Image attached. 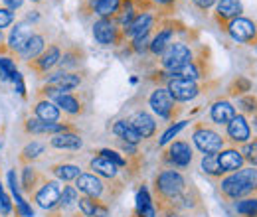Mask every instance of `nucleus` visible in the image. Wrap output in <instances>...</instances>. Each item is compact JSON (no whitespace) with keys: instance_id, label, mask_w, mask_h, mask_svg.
I'll list each match as a JSON object with an SVG mask.
<instances>
[{"instance_id":"obj_1","label":"nucleus","mask_w":257,"mask_h":217,"mask_svg":"<svg viewBox=\"0 0 257 217\" xmlns=\"http://www.w3.org/2000/svg\"><path fill=\"white\" fill-rule=\"evenodd\" d=\"M222 193L229 199L243 197L257 189V168H243L222 180Z\"/></svg>"},{"instance_id":"obj_2","label":"nucleus","mask_w":257,"mask_h":217,"mask_svg":"<svg viewBox=\"0 0 257 217\" xmlns=\"http://www.w3.org/2000/svg\"><path fill=\"white\" fill-rule=\"evenodd\" d=\"M190 62H192V50L182 42H174L162 52V65L168 71H174Z\"/></svg>"},{"instance_id":"obj_3","label":"nucleus","mask_w":257,"mask_h":217,"mask_svg":"<svg viewBox=\"0 0 257 217\" xmlns=\"http://www.w3.org/2000/svg\"><path fill=\"white\" fill-rule=\"evenodd\" d=\"M184 187H186V182H184L182 174H178L174 170H164L157 178V189L168 199H176L184 191Z\"/></svg>"},{"instance_id":"obj_4","label":"nucleus","mask_w":257,"mask_h":217,"mask_svg":"<svg viewBox=\"0 0 257 217\" xmlns=\"http://www.w3.org/2000/svg\"><path fill=\"white\" fill-rule=\"evenodd\" d=\"M192 138H194V144H196L204 154H214V152H220V150L224 148V138H222V134H218L216 130L206 128V126L196 128Z\"/></svg>"},{"instance_id":"obj_5","label":"nucleus","mask_w":257,"mask_h":217,"mask_svg":"<svg viewBox=\"0 0 257 217\" xmlns=\"http://www.w3.org/2000/svg\"><path fill=\"white\" fill-rule=\"evenodd\" d=\"M229 36L239 44H255L257 42V24L249 18H235L227 24Z\"/></svg>"},{"instance_id":"obj_6","label":"nucleus","mask_w":257,"mask_h":217,"mask_svg":"<svg viewBox=\"0 0 257 217\" xmlns=\"http://www.w3.org/2000/svg\"><path fill=\"white\" fill-rule=\"evenodd\" d=\"M168 91L174 101H192L200 93V87L196 81H186V79H170Z\"/></svg>"},{"instance_id":"obj_7","label":"nucleus","mask_w":257,"mask_h":217,"mask_svg":"<svg viewBox=\"0 0 257 217\" xmlns=\"http://www.w3.org/2000/svg\"><path fill=\"white\" fill-rule=\"evenodd\" d=\"M153 111L159 115V117H164V119H170L172 113H174V99L168 89H157L153 91L151 99H149Z\"/></svg>"},{"instance_id":"obj_8","label":"nucleus","mask_w":257,"mask_h":217,"mask_svg":"<svg viewBox=\"0 0 257 217\" xmlns=\"http://www.w3.org/2000/svg\"><path fill=\"white\" fill-rule=\"evenodd\" d=\"M227 136L237 142V144H245L251 136V128H249V123L243 115H235L229 123H227Z\"/></svg>"},{"instance_id":"obj_9","label":"nucleus","mask_w":257,"mask_h":217,"mask_svg":"<svg viewBox=\"0 0 257 217\" xmlns=\"http://www.w3.org/2000/svg\"><path fill=\"white\" fill-rule=\"evenodd\" d=\"M168 160L178 166V168H186L192 162V148L188 142L184 140H176L168 146Z\"/></svg>"},{"instance_id":"obj_10","label":"nucleus","mask_w":257,"mask_h":217,"mask_svg":"<svg viewBox=\"0 0 257 217\" xmlns=\"http://www.w3.org/2000/svg\"><path fill=\"white\" fill-rule=\"evenodd\" d=\"M60 195H62V189H60V184L58 182H48L38 189L36 193V201L40 207L44 209H52L58 201H60Z\"/></svg>"},{"instance_id":"obj_11","label":"nucleus","mask_w":257,"mask_h":217,"mask_svg":"<svg viewBox=\"0 0 257 217\" xmlns=\"http://www.w3.org/2000/svg\"><path fill=\"white\" fill-rule=\"evenodd\" d=\"M79 83H81L79 75L67 73V71L54 73V75H50V79H48V87H54V89H58V91H62V93H67V91L79 87Z\"/></svg>"},{"instance_id":"obj_12","label":"nucleus","mask_w":257,"mask_h":217,"mask_svg":"<svg viewBox=\"0 0 257 217\" xmlns=\"http://www.w3.org/2000/svg\"><path fill=\"white\" fill-rule=\"evenodd\" d=\"M93 36H95V40L101 46H111L117 40V26L111 20L101 18V20H97L95 26H93Z\"/></svg>"},{"instance_id":"obj_13","label":"nucleus","mask_w":257,"mask_h":217,"mask_svg":"<svg viewBox=\"0 0 257 217\" xmlns=\"http://www.w3.org/2000/svg\"><path fill=\"white\" fill-rule=\"evenodd\" d=\"M77 182H75V189H79V191H83L85 195H89V197H99L101 193H103V182L93 176V174H81L79 178H75Z\"/></svg>"},{"instance_id":"obj_14","label":"nucleus","mask_w":257,"mask_h":217,"mask_svg":"<svg viewBox=\"0 0 257 217\" xmlns=\"http://www.w3.org/2000/svg\"><path fill=\"white\" fill-rule=\"evenodd\" d=\"M241 14V2L239 0H220L218 6H216V18L220 22H231L235 18H239Z\"/></svg>"},{"instance_id":"obj_15","label":"nucleus","mask_w":257,"mask_h":217,"mask_svg":"<svg viewBox=\"0 0 257 217\" xmlns=\"http://www.w3.org/2000/svg\"><path fill=\"white\" fill-rule=\"evenodd\" d=\"M218 162H220V168H222V172H237V170H241V166H243V156L239 150H235V148H227V150H222V154H218Z\"/></svg>"},{"instance_id":"obj_16","label":"nucleus","mask_w":257,"mask_h":217,"mask_svg":"<svg viewBox=\"0 0 257 217\" xmlns=\"http://www.w3.org/2000/svg\"><path fill=\"white\" fill-rule=\"evenodd\" d=\"M32 28L28 24H16V28L10 32V38H8V44H10V50H16V52H22L24 46L28 44V40L32 38Z\"/></svg>"},{"instance_id":"obj_17","label":"nucleus","mask_w":257,"mask_h":217,"mask_svg":"<svg viewBox=\"0 0 257 217\" xmlns=\"http://www.w3.org/2000/svg\"><path fill=\"white\" fill-rule=\"evenodd\" d=\"M210 117L216 124H227L235 117V109H233V105L229 101H216L212 105Z\"/></svg>"},{"instance_id":"obj_18","label":"nucleus","mask_w":257,"mask_h":217,"mask_svg":"<svg viewBox=\"0 0 257 217\" xmlns=\"http://www.w3.org/2000/svg\"><path fill=\"white\" fill-rule=\"evenodd\" d=\"M131 124L135 126V130L141 134V138H151L157 130V123L151 115L147 113H137L133 119H131Z\"/></svg>"},{"instance_id":"obj_19","label":"nucleus","mask_w":257,"mask_h":217,"mask_svg":"<svg viewBox=\"0 0 257 217\" xmlns=\"http://www.w3.org/2000/svg\"><path fill=\"white\" fill-rule=\"evenodd\" d=\"M36 111V119L44 121V123H58L60 121V107L54 105L52 101H40L34 107Z\"/></svg>"},{"instance_id":"obj_20","label":"nucleus","mask_w":257,"mask_h":217,"mask_svg":"<svg viewBox=\"0 0 257 217\" xmlns=\"http://www.w3.org/2000/svg\"><path fill=\"white\" fill-rule=\"evenodd\" d=\"M151 28H153V16L149 12H143V14L135 16V20L128 24V30H125V34L133 36V38H139V36L149 34Z\"/></svg>"},{"instance_id":"obj_21","label":"nucleus","mask_w":257,"mask_h":217,"mask_svg":"<svg viewBox=\"0 0 257 217\" xmlns=\"http://www.w3.org/2000/svg\"><path fill=\"white\" fill-rule=\"evenodd\" d=\"M113 132L121 140H125L127 144H139L141 142V134L135 130V126L131 124V121H117V123L113 124Z\"/></svg>"},{"instance_id":"obj_22","label":"nucleus","mask_w":257,"mask_h":217,"mask_svg":"<svg viewBox=\"0 0 257 217\" xmlns=\"http://www.w3.org/2000/svg\"><path fill=\"white\" fill-rule=\"evenodd\" d=\"M26 130L32 134H46V132H65V126L60 123H44L40 119H28L26 123Z\"/></svg>"},{"instance_id":"obj_23","label":"nucleus","mask_w":257,"mask_h":217,"mask_svg":"<svg viewBox=\"0 0 257 217\" xmlns=\"http://www.w3.org/2000/svg\"><path fill=\"white\" fill-rule=\"evenodd\" d=\"M83 140L77 136V134H71V132H58L54 138H52V146L56 148H67V150H77L81 148Z\"/></svg>"},{"instance_id":"obj_24","label":"nucleus","mask_w":257,"mask_h":217,"mask_svg":"<svg viewBox=\"0 0 257 217\" xmlns=\"http://www.w3.org/2000/svg\"><path fill=\"white\" fill-rule=\"evenodd\" d=\"M91 168L95 170V174L103 176V178H115L119 166H115V164H113L109 158H105V156H97V158L91 160Z\"/></svg>"},{"instance_id":"obj_25","label":"nucleus","mask_w":257,"mask_h":217,"mask_svg":"<svg viewBox=\"0 0 257 217\" xmlns=\"http://www.w3.org/2000/svg\"><path fill=\"white\" fill-rule=\"evenodd\" d=\"M77 203H79V209H81V213H83V215L107 217V209H105V207H101L95 199H93V197H89V195L79 197V199H77Z\"/></svg>"},{"instance_id":"obj_26","label":"nucleus","mask_w":257,"mask_h":217,"mask_svg":"<svg viewBox=\"0 0 257 217\" xmlns=\"http://www.w3.org/2000/svg\"><path fill=\"white\" fill-rule=\"evenodd\" d=\"M60 58H62L60 48H58V46H50V48L40 56V60H36V65H38L40 71H48V69H52L56 63L60 62Z\"/></svg>"},{"instance_id":"obj_27","label":"nucleus","mask_w":257,"mask_h":217,"mask_svg":"<svg viewBox=\"0 0 257 217\" xmlns=\"http://www.w3.org/2000/svg\"><path fill=\"white\" fill-rule=\"evenodd\" d=\"M54 99H56V105L62 107L65 113H69V115H79L81 113V103H79L77 97H73L69 93H60L56 95Z\"/></svg>"},{"instance_id":"obj_28","label":"nucleus","mask_w":257,"mask_h":217,"mask_svg":"<svg viewBox=\"0 0 257 217\" xmlns=\"http://www.w3.org/2000/svg\"><path fill=\"white\" fill-rule=\"evenodd\" d=\"M44 46H46L44 36L34 34L32 38L28 40V44L24 46V50H22L20 54H22V58H24V60H34V58H38V56L44 52Z\"/></svg>"},{"instance_id":"obj_29","label":"nucleus","mask_w":257,"mask_h":217,"mask_svg":"<svg viewBox=\"0 0 257 217\" xmlns=\"http://www.w3.org/2000/svg\"><path fill=\"white\" fill-rule=\"evenodd\" d=\"M137 209L143 217H155V207L151 203V195H149V189L143 186L137 193Z\"/></svg>"},{"instance_id":"obj_30","label":"nucleus","mask_w":257,"mask_h":217,"mask_svg":"<svg viewBox=\"0 0 257 217\" xmlns=\"http://www.w3.org/2000/svg\"><path fill=\"white\" fill-rule=\"evenodd\" d=\"M170 44H172V30H168V28H166V30L159 32V34L151 40V48H149V50H151L153 54H157V56H159V54H162Z\"/></svg>"},{"instance_id":"obj_31","label":"nucleus","mask_w":257,"mask_h":217,"mask_svg":"<svg viewBox=\"0 0 257 217\" xmlns=\"http://www.w3.org/2000/svg\"><path fill=\"white\" fill-rule=\"evenodd\" d=\"M172 79H186V81H196L198 77H200V69L196 67V63L190 62L186 63V65H182V67H178V69H174V71H170L168 73Z\"/></svg>"},{"instance_id":"obj_32","label":"nucleus","mask_w":257,"mask_h":217,"mask_svg":"<svg viewBox=\"0 0 257 217\" xmlns=\"http://www.w3.org/2000/svg\"><path fill=\"white\" fill-rule=\"evenodd\" d=\"M60 180H64V182H69V180H75V178H79L81 176V172H79V166H73V164H60V166H54V170H52Z\"/></svg>"},{"instance_id":"obj_33","label":"nucleus","mask_w":257,"mask_h":217,"mask_svg":"<svg viewBox=\"0 0 257 217\" xmlns=\"http://www.w3.org/2000/svg\"><path fill=\"white\" fill-rule=\"evenodd\" d=\"M202 170L210 176H222V168H220V162H218V152L214 154H206L202 158Z\"/></svg>"},{"instance_id":"obj_34","label":"nucleus","mask_w":257,"mask_h":217,"mask_svg":"<svg viewBox=\"0 0 257 217\" xmlns=\"http://www.w3.org/2000/svg\"><path fill=\"white\" fill-rule=\"evenodd\" d=\"M119 6H121V0H99L95 6V12L101 18H107V16L117 14Z\"/></svg>"},{"instance_id":"obj_35","label":"nucleus","mask_w":257,"mask_h":217,"mask_svg":"<svg viewBox=\"0 0 257 217\" xmlns=\"http://www.w3.org/2000/svg\"><path fill=\"white\" fill-rule=\"evenodd\" d=\"M235 209H237V213L245 217H257V197H245V199L237 201Z\"/></svg>"},{"instance_id":"obj_36","label":"nucleus","mask_w":257,"mask_h":217,"mask_svg":"<svg viewBox=\"0 0 257 217\" xmlns=\"http://www.w3.org/2000/svg\"><path fill=\"white\" fill-rule=\"evenodd\" d=\"M237 105H239V109H241L243 113H247V115H257V97H253V95H243V97H239V99H237Z\"/></svg>"},{"instance_id":"obj_37","label":"nucleus","mask_w":257,"mask_h":217,"mask_svg":"<svg viewBox=\"0 0 257 217\" xmlns=\"http://www.w3.org/2000/svg\"><path fill=\"white\" fill-rule=\"evenodd\" d=\"M241 156H243V160H247L253 166H257V138L251 140V142H245V146L241 150Z\"/></svg>"},{"instance_id":"obj_38","label":"nucleus","mask_w":257,"mask_h":217,"mask_svg":"<svg viewBox=\"0 0 257 217\" xmlns=\"http://www.w3.org/2000/svg\"><path fill=\"white\" fill-rule=\"evenodd\" d=\"M16 73V63L10 58H0V77L2 79H10V75Z\"/></svg>"},{"instance_id":"obj_39","label":"nucleus","mask_w":257,"mask_h":217,"mask_svg":"<svg viewBox=\"0 0 257 217\" xmlns=\"http://www.w3.org/2000/svg\"><path fill=\"white\" fill-rule=\"evenodd\" d=\"M79 197H77V189L71 186L64 187V191H62V195H60V203L62 205H71V203H75Z\"/></svg>"},{"instance_id":"obj_40","label":"nucleus","mask_w":257,"mask_h":217,"mask_svg":"<svg viewBox=\"0 0 257 217\" xmlns=\"http://www.w3.org/2000/svg\"><path fill=\"white\" fill-rule=\"evenodd\" d=\"M184 126H186V121H180V123H176L174 126H170V128H168V130L162 134V138H161L162 146H164V144H168V142H170V140H172V138H174V136H176V134H178V132H180Z\"/></svg>"},{"instance_id":"obj_41","label":"nucleus","mask_w":257,"mask_h":217,"mask_svg":"<svg viewBox=\"0 0 257 217\" xmlns=\"http://www.w3.org/2000/svg\"><path fill=\"white\" fill-rule=\"evenodd\" d=\"M44 148H46V146H44L42 142H32V144H28V146L24 148L22 154H24V158H28V160H34V158H38V156L44 152Z\"/></svg>"},{"instance_id":"obj_42","label":"nucleus","mask_w":257,"mask_h":217,"mask_svg":"<svg viewBox=\"0 0 257 217\" xmlns=\"http://www.w3.org/2000/svg\"><path fill=\"white\" fill-rule=\"evenodd\" d=\"M147 48H151V38H149V34L135 38V42H133V50H135L137 54H143Z\"/></svg>"},{"instance_id":"obj_43","label":"nucleus","mask_w":257,"mask_h":217,"mask_svg":"<svg viewBox=\"0 0 257 217\" xmlns=\"http://www.w3.org/2000/svg\"><path fill=\"white\" fill-rule=\"evenodd\" d=\"M22 174H24V176H22V186L26 187V189H32L34 182H36V172H34V168L26 166Z\"/></svg>"},{"instance_id":"obj_44","label":"nucleus","mask_w":257,"mask_h":217,"mask_svg":"<svg viewBox=\"0 0 257 217\" xmlns=\"http://www.w3.org/2000/svg\"><path fill=\"white\" fill-rule=\"evenodd\" d=\"M14 199H16V205H18V209H20V213L24 217H32L34 215V211H32V207L22 199V195L20 193H14Z\"/></svg>"},{"instance_id":"obj_45","label":"nucleus","mask_w":257,"mask_h":217,"mask_svg":"<svg viewBox=\"0 0 257 217\" xmlns=\"http://www.w3.org/2000/svg\"><path fill=\"white\" fill-rule=\"evenodd\" d=\"M12 20H14L12 10H8V8H0V30L6 28V26H10Z\"/></svg>"},{"instance_id":"obj_46","label":"nucleus","mask_w":257,"mask_h":217,"mask_svg":"<svg viewBox=\"0 0 257 217\" xmlns=\"http://www.w3.org/2000/svg\"><path fill=\"white\" fill-rule=\"evenodd\" d=\"M101 156L109 158V160H111L115 166H125V158H121V156L117 154L115 150H107V148H105V150H101Z\"/></svg>"},{"instance_id":"obj_47","label":"nucleus","mask_w":257,"mask_h":217,"mask_svg":"<svg viewBox=\"0 0 257 217\" xmlns=\"http://www.w3.org/2000/svg\"><path fill=\"white\" fill-rule=\"evenodd\" d=\"M10 211H12V203H10V197H8V195L2 191V193H0V213H2V215H8Z\"/></svg>"},{"instance_id":"obj_48","label":"nucleus","mask_w":257,"mask_h":217,"mask_svg":"<svg viewBox=\"0 0 257 217\" xmlns=\"http://www.w3.org/2000/svg\"><path fill=\"white\" fill-rule=\"evenodd\" d=\"M8 182H10V187H12V193H20V186H18V182H16V174H14V170L8 172Z\"/></svg>"},{"instance_id":"obj_49","label":"nucleus","mask_w":257,"mask_h":217,"mask_svg":"<svg viewBox=\"0 0 257 217\" xmlns=\"http://www.w3.org/2000/svg\"><path fill=\"white\" fill-rule=\"evenodd\" d=\"M192 2L200 8V10H208V8H210V6H214L218 0H192Z\"/></svg>"},{"instance_id":"obj_50","label":"nucleus","mask_w":257,"mask_h":217,"mask_svg":"<svg viewBox=\"0 0 257 217\" xmlns=\"http://www.w3.org/2000/svg\"><path fill=\"white\" fill-rule=\"evenodd\" d=\"M22 2H24V0H4V4L8 6V10H16V8H20Z\"/></svg>"},{"instance_id":"obj_51","label":"nucleus","mask_w":257,"mask_h":217,"mask_svg":"<svg viewBox=\"0 0 257 217\" xmlns=\"http://www.w3.org/2000/svg\"><path fill=\"white\" fill-rule=\"evenodd\" d=\"M153 2H159V4H170L172 0H153Z\"/></svg>"},{"instance_id":"obj_52","label":"nucleus","mask_w":257,"mask_h":217,"mask_svg":"<svg viewBox=\"0 0 257 217\" xmlns=\"http://www.w3.org/2000/svg\"><path fill=\"white\" fill-rule=\"evenodd\" d=\"M253 126H255V128H257V115H255V117H253Z\"/></svg>"},{"instance_id":"obj_53","label":"nucleus","mask_w":257,"mask_h":217,"mask_svg":"<svg viewBox=\"0 0 257 217\" xmlns=\"http://www.w3.org/2000/svg\"><path fill=\"white\" fill-rule=\"evenodd\" d=\"M0 193H2V186H0Z\"/></svg>"},{"instance_id":"obj_54","label":"nucleus","mask_w":257,"mask_h":217,"mask_svg":"<svg viewBox=\"0 0 257 217\" xmlns=\"http://www.w3.org/2000/svg\"><path fill=\"white\" fill-rule=\"evenodd\" d=\"M32 2H40V0H32Z\"/></svg>"}]
</instances>
